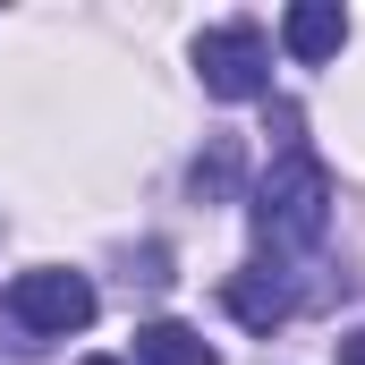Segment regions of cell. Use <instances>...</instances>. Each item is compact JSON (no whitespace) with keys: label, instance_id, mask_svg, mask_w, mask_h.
Here are the masks:
<instances>
[{"label":"cell","instance_id":"cell-1","mask_svg":"<svg viewBox=\"0 0 365 365\" xmlns=\"http://www.w3.org/2000/svg\"><path fill=\"white\" fill-rule=\"evenodd\" d=\"M247 230H255V247L272 264L323 247V230H331V170L314 153H280L272 170H264V187L247 195Z\"/></svg>","mask_w":365,"mask_h":365},{"label":"cell","instance_id":"cell-2","mask_svg":"<svg viewBox=\"0 0 365 365\" xmlns=\"http://www.w3.org/2000/svg\"><path fill=\"white\" fill-rule=\"evenodd\" d=\"M195 77L212 102H264L272 93V43L255 17H221L195 34Z\"/></svg>","mask_w":365,"mask_h":365},{"label":"cell","instance_id":"cell-3","mask_svg":"<svg viewBox=\"0 0 365 365\" xmlns=\"http://www.w3.org/2000/svg\"><path fill=\"white\" fill-rule=\"evenodd\" d=\"M0 306H9V323H17V331H34V340H68V331H86V323H93V306H102V297H93V280L68 272V264H34V272L9 280V297H0Z\"/></svg>","mask_w":365,"mask_h":365},{"label":"cell","instance_id":"cell-4","mask_svg":"<svg viewBox=\"0 0 365 365\" xmlns=\"http://www.w3.org/2000/svg\"><path fill=\"white\" fill-rule=\"evenodd\" d=\"M280 51H289L297 68L340 60V51H349V9H340V0H297V9L280 17Z\"/></svg>","mask_w":365,"mask_h":365},{"label":"cell","instance_id":"cell-5","mask_svg":"<svg viewBox=\"0 0 365 365\" xmlns=\"http://www.w3.org/2000/svg\"><path fill=\"white\" fill-rule=\"evenodd\" d=\"M221 306H230V323H247V331H280V323L297 314V289L280 272H230Z\"/></svg>","mask_w":365,"mask_h":365},{"label":"cell","instance_id":"cell-6","mask_svg":"<svg viewBox=\"0 0 365 365\" xmlns=\"http://www.w3.org/2000/svg\"><path fill=\"white\" fill-rule=\"evenodd\" d=\"M128 365H221V357H212V340H204L195 323H170V314H162V323L136 331V357Z\"/></svg>","mask_w":365,"mask_h":365},{"label":"cell","instance_id":"cell-7","mask_svg":"<svg viewBox=\"0 0 365 365\" xmlns=\"http://www.w3.org/2000/svg\"><path fill=\"white\" fill-rule=\"evenodd\" d=\"M331 365H365V331H349V340H340V357Z\"/></svg>","mask_w":365,"mask_h":365},{"label":"cell","instance_id":"cell-8","mask_svg":"<svg viewBox=\"0 0 365 365\" xmlns=\"http://www.w3.org/2000/svg\"><path fill=\"white\" fill-rule=\"evenodd\" d=\"M86 365H128V357H86Z\"/></svg>","mask_w":365,"mask_h":365}]
</instances>
